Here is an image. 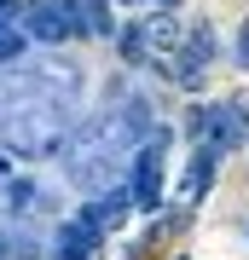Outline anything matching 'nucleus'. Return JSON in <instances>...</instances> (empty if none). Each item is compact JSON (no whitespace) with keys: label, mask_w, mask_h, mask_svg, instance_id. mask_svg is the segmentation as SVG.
<instances>
[{"label":"nucleus","mask_w":249,"mask_h":260,"mask_svg":"<svg viewBox=\"0 0 249 260\" xmlns=\"http://www.w3.org/2000/svg\"><path fill=\"white\" fill-rule=\"evenodd\" d=\"M6 214H18V179L0 174V220H6Z\"/></svg>","instance_id":"nucleus-11"},{"label":"nucleus","mask_w":249,"mask_h":260,"mask_svg":"<svg viewBox=\"0 0 249 260\" xmlns=\"http://www.w3.org/2000/svg\"><path fill=\"white\" fill-rule=\"evenodd\" d=\"M157 6H162V12H174V6H180V0H157Z\"/></svg>","instance_id":"nucleus-14"},{"label":"nucleus","mask_w":249,"mask_h":260,"mask_svg":"<svg viewBox=\"0 0 249 260\" xmlns=\"http://www.w3.org/2000/svg\"><path fill=\"white\" fill-rule=\"evenodd\" d=\"M122 58H128V64H157V58H162V64H174V52H180V23L174 18H168V12H157V18H139V23H128V29H122Z\"/></svg>","instance_id":"nucleus-5"},{"label":"nucleus","mask_w":249,"mask_h":260,"mask_svg":"<svg viewBox=\"0 0 249 260\" xmlns=\"http://www.w3.org/2000/svg\"><path fill=\"white\" fill-rule=\"evenodd\" d=\"M23 29L35 35V47H70V41L93 35L81 0H29L23 6Z\"/></svg>","instance_id":"nucleus-4"},{"label":"nucleus","mask_w":249,"mask_h":260,"mask_svg":"<svg viewBox=\"0 0 249 260\" xmlns=\"http://www.w3.org/2000/svg\"><path fill=\"white\" fill-rule=\"evenodd\" d=\"M75 93H81V70L64 52H29L18 64H6L0 110H12V104H75Z\"/></svg>","instance_id":"nucleus-1"},{"label":"nucleus","mask_w":249,"mask_h":260,"mask_svg":"<svg viewBox=\"0 0 249 260\" xmlns=\"http://www.w3.org/2000/svg\"><path fill=\"white\" fill-rule=\"evenodd\" d=\"M23 6H29V0H0V29H18L23 23Z\"/></svg>","instance_id":"nucleus-12"},{"label":"nucleus","mask_w":249,"mask_h":260,"mask_svg":"<svg viewBox=\"0 0 249 260\" xmlns=\"http://www.w3.org/2000/svg\"><path fill=\"white\" fill-rule=\"evenodd\" d=\"M232 58H238V64H243V70H249V23H243V29H238V52H232Z\"/></svg>","instance_id":"nucleus-13"},{"label":"nucleus","mask_w":249,"mask_h":260,"mask_svg":"<svg viewBox=\"0 0 249 260\" xmlns=\"http://www.w3.org/2000/svg\"><path fill=\"white\" fill-rule=\"evenodd\" d=\"M214 162H220V150H214V145H197V150H191L185 179H180V197H185V203H197V197L214 185Z\"/></svg>","instance_id":"nucleus-9"},{"label":"nucleus","mask_w":249,"mask_h":260,"mask_svg":"<svg viewBox=\"0 0 249 260\" xmlns=\"http://www.w3.org/2000/svg\"><path fill=\"white\" fill-rule=\"evenodd\" d=\"M99 225L87 220V214H75V220H64L58 225V237H52V260H93L99 254Z\"/></svg>","instance_id":"nucleus-7"},{"label":"nucleus","mask_w":249,"mask_h":260,"mask_svg":"<svg viewBox=\"0 0 249 260\" xmlns=\"http://www.w3.org/2000/svg\"><path fill=\"white\" fill-rule=\"evenodd\" d=\"M162 150H168V133H162V127H151V139L133 150V162H128L133 208H157V203H162Z\"/></svg>","instance_id":"nucleus-6"},{"label":"nucleus","mask_w":249,"mask_h":260,"mask_svg":"<svg viewBox=\"0 0 249 260\" xmlns=\"http://www.w3.org/2000/svg\"><path fill=\"white\" fill-rule=\"evenodd\" d=\"M81 12H87L93 35H110V0H81Z\"/></svg>","instance_id":"nucleus-10"},{"label":"nucleus","mask_w":249,"mask_h":260,"mask_svg":"<svg viewBox=\"0 0 249 260\" xmlns=\"http://www.w3.org/2000/svg\"><path fill=\"white\" fill-rule=\"evenodd\" d=\"M209 58H214V29L197 23V29H185V41H180V52H174V64H168V70H174L180 81H197V70H203Z\"/></svg>","instance_id":"nucleus-8"},{"label":"nucleus","mask_w":249,"mask_h":260,"mask_svg":"<svg viewBox=\"0 0 249 260\" xmlns=\"http://www.w3.org/2000/svg\"><path fill=\"white\" fill-rule=\"evenodd\" d=\"M185 133H191L197 145H214L226 156V150L249 145V104L243 99H226V104H197L191 116H185Z\"/></svg>","instance_id":"nucleus-3"},{"label":"nucleus","mask_w":249,"mask_h":260,"mask_svg":"<svg viewBox=\"0 0 249 260\" xmlns=\"http://www.w3.org/2000/svg\"><path fill=\"white\" fill-rule=\"evenodd\" d=\"M70 139V104H12L0 110V150L18 162L58 156Z\"/></svg>","instance_id":"nucleus-2"}]
</instances>
